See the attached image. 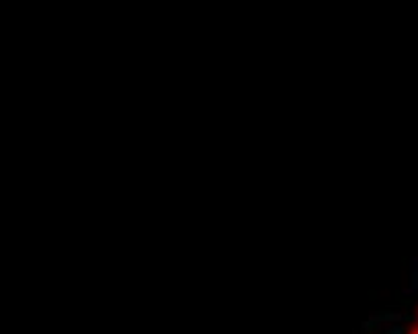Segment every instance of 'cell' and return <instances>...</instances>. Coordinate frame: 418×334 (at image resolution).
Wrapping results in <instances>:
<instances>
[{
    "label": "cell",
    "instance_id": "1",
    "mask_svg": "<svg viewBox=\"0 0 418 334\" xmlns=\"http://www.w3.org/2000/svg\"><path fill=\"white\" fill-rule=\"evenodd\" d=\"M385 334H406V332H404V328H402V326H391Z\"/></svg>",
    "mask_w": 418,
    "mask_h": 334
}]
</instances>
